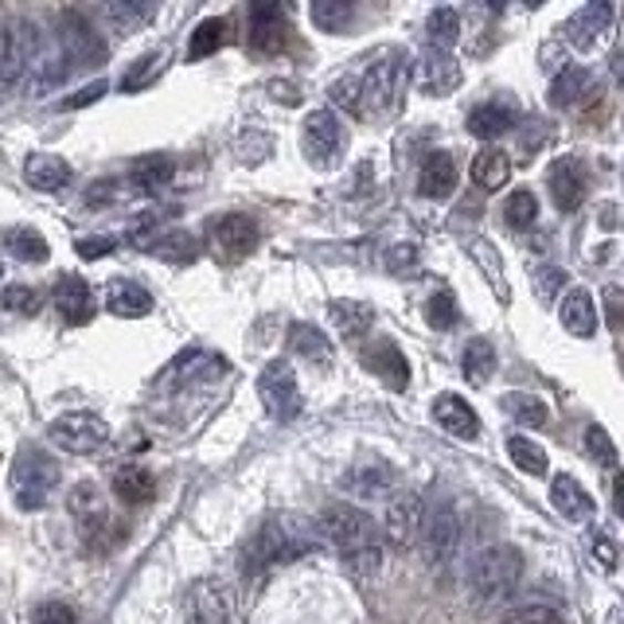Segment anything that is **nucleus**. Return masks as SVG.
I'll use <instances>...</instances> for the list:
<instances>
[{
    "instance_id": "7c9ffc66",
    "label": "nucleus",
    "mask_w": 624,
    "mask_h": 624,
    "mask_svg": "<svg viewBox=\"0 0 624 624\" xmlns=\"http://www.w3.org/2000/svg\"><path fill=\"white\" fill-rule=\"evenodd\" d=\"M114 496L117 500H125V503H153L156 500V480H153V472L148 468H141V465H125V468H117L114 472Z\"/></svg>"
},
{
    "instance_id": "0eeeda50",
    "label": "nucleus",
    "mask_w": 624,
    "mask_h": 624,
    "mask_svg": "<svg viewBox=\"0 0 624 624\" xmlns=\"http://www.w3.org/2000/svg\"><path fill=\"white\" fill-rule=\"evenodd\" d=\"M48 437H51V445H59V449L71 453V457H94L98 449H106L110 426L91 410H71L51 422Z\"/></svg>"
},
{
    "instance_id": "6e6d98bb",
    "label": "nucleus",
    "mask_w": 624,
    "mask_h": 624,
    "mask_svg": "<svg viewBox=\"0 0 624 624\" xmlns=\"http://www.w3.org/2000/svg\"><path fill=\"white\" fill-rule=\"evenodd\" d=\"M125 239H129L133 247H153L156 242V215H137V219L129 222V230H125Z\"/></svg>"
},
{
    "instance_id": "774afa93",
    "label": "nucleus",
    "mask_w": 624,
    "mask_h": 624,
    "mask_svg": "<svg viewBox=\"0 0 624 624\" xmlns=\"http://www.w3.org/2000/svg\"><path fill=\"white\" fill-rule=\"evenodd\" d=\"M0 273H4V266H0Z\"/></svg>"
},
{
    "instance_id": "6e6552de",
    "label": "nucleus",
    "mask_w": 624,
    "mask_h": 624,
    "mask_svg": "<svg viewBox=\"0 0 624 624\" xmlns=\"http://www.w3.org/2000/svg\"><path fill=\"white\" fill-rule=\"evenodd\" d=\"M301 145H304V156H309L312 165L332 168L347 148V129L340 125V117L332 114V110H312V114L304 117Z\"/></svg>"
},
{
    "instance_id": "f03ea898",
    "label": "nucleus",
    "mask_w": 624,
    "mask_h": 624,
    "mask_svg": "<svg viewBox=\"0 0 624 624\" xmlns=\"http://www.w3.org/2000/svg\"><path fill=\"white\" fill-rule=\"evenodd\" d=\"M321 531L329 542L344 554V562L355 574H378L383 566V534H378L375 519L360 511L355 503H329L321 511Z\"/></svg>"
},
{
    "instance_id": "f8f14e48",
    "label": "nucleus",
    "mask_w": 624,
    "mask_h": 624,
    "mask_svg": "<svg viewBox=\"0 0 624 624\" xmlns=\"http://www.w3.org/2000/svg\"><path fill=\"white\" fill-rule=\"evenodd\" d=\"M247 43L254 55H278V51H285L289 43V20L285 12H281V4H266V0H258V4H250V32H247Z\"/></svg>"
},
{
    "instance_id": "20e7f679",
    "label": "nucleus",
    "mask_w": 624,
    "mask_h": 624,
    "mask_svg": "<svg viewBox=\"0 0 624 624\" xmlns=\"http://www.w3.org/2000/svg\"><path fill=\"white\" fill-rule=\"evenodd\" d=\"M410 55L403 48L378 51L375 59L367 63V71L355 74L363 91V114H391V110L403 102V91L410 83Z\"/></svg>"
},
{
    "instance_id": "39448f33",
    "label": "nucleus",
    "mask_w": 624,
    "mask_h": 624,
    "mask_svg": "<svg viewBox=\"0 0 624 624\" xmlns=\"http://www.w3.org/2000/svg\"><path fill=\"white\" fill-rule=\"evenodd\" d=\"M59 488V465L51 460V453H43L40 445H20L17 460H12V496H17L20 511H40L48 508L51 492Z\"/></svg>"
},
{
    "instance_id": "de8ad7c7",
    "label": "nucleus",
    "mask_w": 624,
    "mask_h": 624,
    "mask_svg": "<svg viewBox=\"0 0 624 624\" xmlns=\"http://www.w3.org/2000/svg\"><path fill=\"white\" fill-rule=\"evenodd\" d=\"M0 304L9 312H17V316H35V312L43 309V293L32 285H9L0 293Z\"/></svg>"
},
{
    "instance_id": "680f3d73",
    "label": "nucleus",
    "mask_w": 624,
    "mask_h": 624,
    "mask_svg": "<svg viewBox=\"0 0 624 624\" xmlns=\"http://www.w3.org/2000/svg\"><path fill=\"white\" fill-rule=\"evenodd\" d=\"M605 304H609V324H613L616 332L624 329V293L616 285L605 289Z\"/></svg>"
},
{
    "instance_id": "f3484780",
    "label": "nucleus",
    "mask_w": 624,
    "mask_h": 624,
    "mask_svg": "<svg viewBox=\"0 0 624 624\" xmlns=\"http://www.w3.org/2000/svg\"><path fill=\"white\" fill-rule=\"evenodd\" d=\"M609 24H613V4H609V0H593V4H582V9H578L574 17L566 20L570 48L590 51L593 43H597L601 35L609 32Z\"/></svg>"
},
{
    "instance_id": "79ce46f5",
    "label": "nucleus",
    "mask_w": 624,
    "mask_h": 624,
    "mask_svg": "<svg viewBox=\"0 0 624 624\" xmlns=\"http://www.w3.org/2000/svg\"><path fill=\"white\" fill-rule=\"evenodd\" d=\"M227 43V20L211 17V20H199L196 32H191V43H188V59H204V55H215V51Z\"/></svg>"
},
{
    "instance_id": "5701e85b",
    "label": "nucleus",
    "mask_w": 624,
    "mask_h": 624,
    "mask_svg": "<svg viewBox=\"0 0 624 624\" xmlns=\"http://www.w3.org/2000/svg\"><path fill=\"white\" fill-rule=\"evenodd\" d=\"M457 188V160L449 153H429L418 173V191L426 199H449Z\"/></svg>"
},
{
    "instance_id": "f257e3e1",
    "label": "nucleus",
    "mask_w": 624,
    "mask_h": 624,
    "mask_svg": "<svg viewBox=\"0 0 624 624\" xmlns=\"http://www.w3.org/2000/svg\"><path fill=\"white\" fill-rule=\"evenodd\" d=\"M316 547H321L316 531H309L304 519L270 516L247 542H242L239 562L247 574H266V570H273V566H289V562L304 559V554H312Z\"/></svg>"
},
{
    "instance_id": "4be33fe9",
    "label": "nucleus",
    "mask_w": 624,
    "mask_h": 624,
    "mask_svg": "<svg viewBox=\"0 0 624 624\" xmlns=\"http://www.w3.org/2000/svg\"><path fill=\"white\" fill-rule=\"evenodd\" d=\"M55 309L63 312L66 324H86L94 316V297H91V285H86L83 278H59L55 285Z\"/></svg>"
},
{
    "instance_id": "72a5a7b5",
    "label": "nucleus",
    "mask_w": 624,
    "mask_h": 624,
    "mask_svg": "<svg viewBox=\"0 0 624 624\" xmlns=\"http://www.w3.org/2000/svg\"><path fill=\"white\" fill-rule=\"evenodd\" d=\"M590 94V71L585 66H562L551 83V106L570 110Z\"/></svg>"
},
{
    "instance_id": "58836bf2",
    "label": "nucleus",
    "mask_w": 624,
    "mask_h": 624,
    "mask_svg": "<svg viewBox=\"0 0 624 624\" xmlns=\"http://www.w3.org/2000/svg\"><path fill=\"white\" fill-rule=\"evenodd\" d=\"M4 247H9V250H12V258H20V262H48V254H51L48 239H43L40 230H32V227H17V230H9V239H4Z\"/></svg>"
},
{
    "instance_id": "e433bc0d",
    "label": "nucleus",
    "mask_w": 624,
    "mask_h": 624,
    "mask_svg": "<svg viewBox=\"0 0 624 624\" xmlns=\"http://www.w3.org/2000/svg\"><path fill=\"white\" fill-rule=\"evenodd\" d=\"M460 40V17L457 9H434L426 20V43L429 51H445L449 55L453 48H457Z\"/></svg>"
},
{
    "instance_id": "1a4fd4ad",
    "label": "nucleus",
    "mask_w": 624,
    "mask_h": 624,
    "mask_svg": "<svg viewBox=\"0 0 624 624\" xmlns=\"http://www.w3.org/2000/svg\"><path fill=\"white\" fill-rule=\"evenodd\" d=\"M258 395L273 422H293L301 414V386L285 360H270L258 375Z\"/></svg>"
},
{
    "instance_id": "69168bd1",
    "label": "nucleus",
    "mask_w": 624,
    "mask_h": 624,
    "mask_svg": "<svg viewBox=\"0 0 624 624\" xmlns=\"http://www.w3.org/2000/svg\"><path fill=\"white\" fill-rule=\"evenodd\" d=\"M613 508H616V516L624 519V472L613 477Z\"/></svg>"
},
{
    "instance_id": "bb28decb",
    "label": "nucleus",
    "mask_w": 624,
    "mask_h": 624,
    "mask_svg": "<svg viewBox=\"0 0 624 624\" xmlns=\"http://www.w3.org/2000/svg\"><path fill=\"white\" fill-rule=\"evenodd\" d=\"M516 125V106L508 102H480L472 114H468V133L480 141H496Z\"/></svg>"
},
{
    "instance_id": "8fccbe9b",
    "label": "nucleus",
    "mask_w": 624,
    "mask_h": 624,
    "mask_svg": "<svg viewBox=\"0 0 624 624\" xmlns=\"http://www.w3.org/2000/svg\"><path fill=\"white\" fill-rule=\"evenodd\" d=\"M585 449H590V457L597 460L601 468H616V445H613V437H609L601 426L585 429Z\"/></svg>"
},
{
    "instance_id": "a19ab883",
    "label": "nucleus",
    "mask_w": 624,
    "mask_h": 624,
    "mask_svg": "<svg viewBox=\"0 0 624 624\" xmlns=\"http://www.w3.org/2000/svg\"><path fill=\"white\" fill-rule=\"evenodd\" d=\"M309 12H312V24L324 28V32H344V28L355 20L352 0H316Z\"/></svg>"
},
{
    "instance_id": "ea45409f",
    "label": "nucleus",
    "mask_w": 624,
    "mask_h": 624,
    "mask_svg": "<svg viewBox=\"0 0 624 624\" xmlns=\"http://www.w3.org/2000/svg\"><path fill=\"white\" fill-rule=\"evenodd\" d=\"M503 410L511 414V418L519 422V426L527 429H539L547 426V403L534 395H523V391H511V395H503Z\"/></svg>"
},
{
    "instance_id": "a878e982",
    "label": "nucleus",
    "mask_w": 624,
    "mask_h": 624,
    "mask_svg": "<svg viewBox=\"0 0 624 624\" xmlns=\"http://www.w3.org/2000/svg\"><path fill=\"white\" fill-rule=\"evenodd\" d=\"M559 316H562V329L578 340H590L597 332V304H593V297L585 289H574V293L562 297Z\"/></svg>"
},
{
    "instance_id": "4c0bfd02",
    "label": "nucleus",
    "mask_w": 624,
    "mask_h": 624,
    "mask_svg": "<svg viewBox=\"0 0 624 624\" xmlns=\"http://www.w3.org/2000/svg\"><path fill=\"white\" fill-rule=\"evenodd\" d=\"M508 457L527 477H547V468H551L547 449H542L539 441H531V437H508Z\"/></svg>"
},
{
    "instance_id": "ddd939ff",
    "label": "nucleus",
    "mask_w": 624,
    "mask_h": 624,
    "mask_svg": "<svg viewBox=\"0 0 624 624\" xmlns=\"http://www.w3.org/2000/svg\"><path fill=\"white\" fill-rule=\"evenodd\" d=\"M422 542H426V559L434 562V566L453 562V554H457V547H460V519L449 503H441V508H434L426 516V523H422Z\"/></svg>"
},
{
    "instance_id": "a18cd8bd",
    "label": "nucleus",
    "mask_w": 624,
    "mask_h": 624,
    "mask_svg": "<svg viewBox=\"0 0 624 624\" xmlns=\"http://www.w3.org/2000/svg\"><path fill=\"white\" fill-rule=\"evenodd\" d=\"M102 17H106L117 32H133L137 24L153 20V9H148V4H133V0H114V4H102Z\"/></svg>"
},
{
    "instance_id": "cd10ccee",
    "label": "nucleus",
    "mask_w": 624,
    "mask_h": 624,
    "mask_svg": "<svg viewBox=\"0 0 624 624\" xmlns=\"http://www.w3.org/2000/svg\"><path fill=\"white\" fill-rule=\"evenodd\" d=\"M285 340H289V352H297L304 363H316V367H329L332 363V340L316 324H304V321L289 324Z\"/></svg>"
},
{
    "instance_id": "c03bdc74",
    "label": "nucleus",
    "mask_w": 624,
    "mask_h": 624,
    "mask_svg": "<svg viewBox=\"0 0 624 624\" xmlns=\"http://www.w3.org/2000/svg\"><path fill=\"white\" fill-rule=\"evenodd\" d=\"M503 219L516 230L534 227V219H539V199H534V191H527V188L511 191V196L503 199Z\"/></svg>"
},
{
    "instance_id": "e2e57ef3",
    "label": "nucleus",
    "mask_w": 624,
    "mask_h": 624,
    "mask_svg": "<svg viewBox=\"0 0 624 624\" xmlns=\"http://www.w3.org/2000/svg\"><path fill=\"white\" fill-rule=\"evenodd\" d=\"M102 94H106V83H94V86H86L83 94H74V98L59 102V106H63V110H79V106H91V102H98Z\"/></svg>"
},
{
    "instance_id": "b1692460",
    "label": "nucleus",
    "mask_w": 624,
    "mask_h": 624,
    "mask_svg": "<svg viewBox=\"0 0 624 624\" xmlns=\"http://www.w3.org/2000/svg\"><path fill=\"white\" fill-rule=\"evenodd\" d=\"M106 309L114 312V316H125V321H137V316L153 312V297H148V289L137 285V281L117 278V281H110Z\"/></svg>"
},
{
    "instance_id": "49530a36",
    "label": "nucleus",
    "mask_w": 624,
    "mask_h": 624,
    "mask_svg": "<svg viewBox=\"0 0 624 624\" xmlns=\"http://www.w3.org/2000/svg\"><path fill=\"white\" fill-rule=\"evenodd\" d=\"M329 94H332V106L344 110L347 117H367V114H363V91H360V79H355V74L336 79Z\"/></svg>"
},
{
    "instance_id": "393cba45",
    "label": "nucleus",
    "mask_w": 624,
    "mask_h": 624,
    "mask_svg": "<svg viewBox=\"0 0 624 624\" xmlns=\"http://www.w3.org/2000/svg\"><path fill=\"white\" fill-rule=\"evenodd\" d=\"M184 621L188 624H230L222 593L207 582H196L188 593V605H184Z\"/></svg>"
},
{
    "instance_id": "6ab92c4d",
    "label": "nucleus",
    "mask_w": 624,
    "mask_h": 624,
    "mask_svg": "<svg viewBox=\"0 0 624 624\" xmlns=\"http://www.w3.org/2000/svg\"><path fill=\"white\" fill-rule=\"evenodd\" d=\"M395 472L383 465H360L340 480V488L355 500H386V496H395Z\"/></svg>"
},
{
    "instance_id": "09e8293b",
    "label": "nucleus",
    "mask_w": 624,
    "mask_h": 624,
    "mask_svg": "<svg viewBox=\"0 0 624 624\" xmlns=\"http://www.w3.org/2000/svg\"><path fill=\"white\" fill-rule=\"evenodd\" d=\"M426 321L434 324L437 332H445V329H453V324H457V297H453L449 289H437V293L429 297Z\"/></svg>"
},
{
    "instance_id": "412c9836",
    "label": "nucleus",
    "mask_w": 624,
    "mask_h": 624,
    "mask_svg": "<svg viewBox=\"0 0 624 624\" xmlns=\"http://www.w3.org/2000/svg\"><path fill=\"white\" fill-rule=\"evenodd\" d=\"M551 503L562 519H570V523H585V519L593 516V496L585 492L570 472H562V477L551 480Z\"/></svg>"
},
{
    "instance_id": "5fc2aeb1",
    "label": "nucleus",
    "mask_w": 624,
    "mask_h": 624,
    "mask_svg": "<svg viewBox=\"0 0 624 624\" xmlns=\"http://www.w3.org/2000/svg\"><path fill=\"white\" fill-rule=\"evenodd\" d=\"M32 624H79V616H74V609L63 605V601H43L32 613Z\"/></svg>"
},
{
    "instance_id": "9b49d317",
    "label": "nucleus",
    "mask_w": 624,
    "mask_h": 624,
    "mask_svg": "<svg viewBox=\"0 0 624 624\" xmlns=\"http://www.w3.org/2000/svg\"><path fill=\"white\" fill-rule=\"evenodd\" d=\"M422 523H426V503H422L418 492L391 496L386 516H383V534L391 547H398V551L414 547V542L422 539Z\"/></svg>"
},
{
    "instance_id": "37998d69",
    "label": "nucleus",
    "mask_w": 624,
    "mask_h": 624,
    "mask_svg": "<svg viewBox=\"0 0 624 624\" xmlns=\"http://www.w3.org/2000/svg\"><path fill=\"white\" fill-rule=\"evenodd\" d=\"M148 250H153L156 258H165V262H180V266H188V262H196V258H199V242L191 239L188 230L165 235V239H156Z\"/></svg>"
},
{
    "instance_id": "f704fd0d",
    "label": "nucleus",
    "mask_w": 624,
    "mask_h": 624,
    "mask_svg": "<svg viewBox=\"0 0 624 624\" xmlns=\"http://www.w3.org/2000/svg\"><path fill=\"white\" fill-rule=\"evenodd\" d=\"M460 367H465V378L472 386H485L488 378L496 375V347L492 340L477 336V340H468L465 355H460Z\"/></svg>"
},
{
    "instance_id": "9d476101",
    "label": "nucleus",
    "mask_w": 624,
    "mask_h": 624,
    "mask_svg": "<svg viewBox=\"0 0 624 624\" xmlns=\"http://www.w3.org/2000/svg\"><path fill=\"white\" fill-rule=\"evenodd\" d=\"M59 51L71 66H98L106 63V40L91 28L83 12H63L59 20Z\"/></svg>"
},
{
    "instance_id": "4468645a",
    "label": "nucleus",
    "mask_w": 624,
    "mask_h": 624,
    "mask_svg": "<svg viewBox=\"0 0 624 624\" xmlns=\"http://www.w3.org/2000/svg\"><path fill=\"white\" fill-rule=\"evenodd\" d=\"M547 188H551V199L562 215H574L585 204L590 180H585V168L578 165L574 156H559L551 165V173H547Z\"/></svg>"
},
{
    "instance_id": "603ef678",
    "label": "nucleus",
    "mask_w": 624,
    "mask_h": 624,
    "mask_svg": "<svg viewBox=\"0 0 624 624\" xmlns=\"http://www.w3.org/2000/svg\"><path fill=\"white\" fill-rule=\"evenodd\" d=\"M156 71H160V51H153V55H145V59L133 63V71L122 79V91H141L145 83H153Z\"/></svg>"
},
{
    "instance_id": "338daca9",
    "label": "nucleus",
    "mask_w": 624,
    "mask_h": 624,
    "mask_svg": "<svg viewBox=\"0 0 624 624\" xmlns=\"http://www.w3.org/2000/svg\"><path fill=\"white\" fill-rule=\"evenodd\" d=\"M613 74H616V83H624V51L613 55Z\"/></svg>"
},
{
    "instance_id": "bf43d9fd",
    "label": "nucleus",
    "mask_w": 624,
    "mask_h": 624,
    "mask_svg": "<svg viewBox=\"0 0 624 624\" xmlns=\"http://www.w3.org/2000/svg\"><path fill=\"white\" fill-rule=\"evenodd\" d=\"M114 247H117L114 239H79V242H74V250H79V258H86V262H94V258H106Z\"/></svg>"
},
{
    "instance_id": "3c124183",
    "label": "nucleus",
    "mask_w": 624,
    "mask_h": 624,
    "mask_svg": "<svg viewBox=\"0 0 624 624\" xmlns=\"http://www.w3.org/2000/svg\"><path fill=\"white\" fill-rule=\"evenodd\" d=\"M472 258H477V262H480V270H485L488 278H492V289H496V293H500V301H511L508 285H503V266L492 258V247L477 239V242H472Z\"/></svg>"
},
{
    "instance_id": "2f4dec72",
    "label": "nucleus",
    "mask_w": 624,
    "mask_h": 624,
    "mask_svg": "<svg viewBox=\"0 0 624 624\" xmlns=\"http://www.w3.org/2000/svg\"><path fill=\"white\" fill-rule=\"evenodd\" d=\"M66 508H71V516L79 519V527H83V531H91V527H98V523H106V519H110L106 500H102L98 485H91V480L71 488V500H66Z\"/></svg>"
},
{
    "instance_id": "13d9d810",
    "label": "nucleus",
    "mask_w": 624,
    "mask_h": 624,
    "mask_svg": "<svg viewBox=\"0 0 624 624\" xmlns=\"http://www.w3.org/2000/svg\"><path fill=\"white\" fill-rule=\"evenodd\" d=\"M386 266L395 273H406L418 266V247H410V242H403V247H391V254H386Z\"/></svg>"
},
{
    "instance_id": "c756f323",
    "label": "nucleus",
    "mask_w": 624,
    "mask_h": 624,
    "mask_svg": "<svg viewBox=\"0 0 624 624\" xmlns=\"http://www.w3.org/2000/svg\"><path fill=\"white\" fill-rule=\"evenodd\" d=\"M511 180V156L503 148H480L472 156V184L480 191H500Z\"/></svg>"
},
{
    "instance_id": "4d7b16f0",
    "label": "nucleus",
    "mask_w": 624,
    "mask_h": 624,
    "mask_svg": "<svg viewBox=\"0 0 624 624\" xmlns=\"http://www.w3.org/2000/svg\"><path fill=\"white\" fill-rule=\"evenodd\" d=\"M566 270H559V266H547V270H539V297L547 304L554 301V297H559V289L566 285Z\"/></svg>"
},
{
    "instance_id": "2eb2a0df",
    "label": "nucleus",
    "mask_w": 624,
    "mask_h": 624,
    "mask_svg": "<svg viewBox=\"0 0 624 624\" xmlns=\"http://www.w3.org/2000/svg\"><path fill=\"white\" fill-rule=\"evenodd\" d=\"M363 367L371 371V375L383 378L391 391H406L410 386V363H406L403 347L391 344V340H375V344H367L360 352Z\"/></svg>"
},
{
    "instance_id": "052dcab7",
    "label": "nucleus",
    "mask_w": 624,
    "mask_h": 624,
    "mask_svg": "<svg viewBox=\"0 0 624 624\" xmlns=\"http://www.w3.org/2000/svg\"><path fill=\"white\" fill-rule=\"evenodd\" d=\"M117 199V180H94L91 191H86V207H102Z\"/></svg>"
},
{
    "instance_id": "c85d7f7f",
    "label": "nucleus",
    "mask_w": 624,
    "mask_h": 624,
    "mask_svg": "<svg viewBox=\"0 0 624 624\" xmlns=\"http://www.w3.org/2000/svg\"><path fill=\"white\" fill-rule=\"evenodd\" d=\"M24 180L32 184L35 191H63L66 184H71V165H66L63 156L35 153V156H28Z\"/></svg>"
},
{
    "instance_id": "aec40b11",
    "label": "nucleus",
    "mask_w": 624,
    "mask_h": 624,
    "mask_svg": "<svg viewBox=\"0 0 624 624\" xmlns=\"http://www.w3.org/2000/svg\"><path fill=\"white\" fill-rule=\"evenodd\" d=\"M418 86L426 94H434V98H445V94L460 86V66L445 51H426L418 63Z\"/></svg>"
},
{
    "instance_id": "473e14b6",
    "label": "nucleus",
    "mask_w": 624,
    "mask_h": 624,
    "mask_svg": "<svg viewBox=\"0 0 624 624\" xmlns=\"http://www.w3.org/2000/svg\"><path fill=\"white\" fill-rule=\"evenodd\" d=\"M329 312H332V324H336V332L344 340H363L371 332V324H375V312L363 301H332Z\"/></svg>"
},
{
    "instance_id": "864d4df0",
    "label": "nucleus",
    "mask_w": 624,
    "mask_h": 624,
    "mask_svg": "<svg viewBox=\"0 0 624 624\" xmlns=\"http://www.w3.org/2000/svg\"><path fill=\"white\" fill-rule=\"evenodd\" d=\"M503 624H566V621H562V613L551 605H527V609H516Z\"/></svg>"
},
{
    "instance_id": "c9c22d12",
    "label": "nucleus",
    "mask_w": 624,
    "mask_h": 624,
    "mask_svg": "<svg viewBox=\"0 0 624 624\" xmlns=\"http://www.w3.org/2000/svg\"><path fill=\"white\" fill-rule=\"evenodd\" d=\"M176 176V160L165 153H153V156H141L137 165H133V184L145 191H160L168 188Z\"/></svg>"
},
{
    "instance_id": "0e129e2a",
    "label": "nucleus",
    "mask_w": 624,
    "mask_h": 624,
    "mask_svg": "<svg viewBox=\"0 0 624 624\" xmlns=\"http://www.w3.org/2000/svg\"><path fill=\"white\" fill-rule=\"evenodd\" d=\"M593 551H597V562L605 570H616V547L605 539V534H593Z\"/></svg>"
},
{
    "instance_id": "423d86ee",
    "label": "nucleus",
    "mask_w": 624,
    "mask_h": 624,
    "mask_svg": "<svg viewBox=\"0 0 624 624\" xmlns=\"http://www.w3.org/2000/svg\"><path fill=\"white\" fill-rule=\"evenodd\" d=\"M43 35L32 20H9L0 24V86H17L32 71Z\"/></svg>"
},
{
    "instance_id": "7ed1b4c3",
    "label": "nucleus",
    "mask_w": 624,
    "mask_h": 624,
    "mask_svg": "<svg viewBox=\"0 0 624 624\" xmlns=\"http://www.w3.org/2000/svg\"><path fill=\"white\" fill-rule=\"evenodd\" d=\"M519 582H523V554L508 542L480 551L468 566V593L477 597V605H500L519 590Z\"/></svg>"
},
{
    "instance_id": "dca6fc26",
    "label": "nucleus",
    "mask_w": 624,
    "mask_h": 624,
    "mask_svg": "<svg viewBox=\"0 0 624 624\" xmlns=\"http://www.w3.org/2000/svg\"><path fill=\"white\" fill-rule=\"evenodd\" d=\"M211 239L215 247L222 250V258H247L250 250L258 247V239H262V230H258V222L250 219V215H219L211 227Z\"/></svg>"
},
{
    "instance_id": "a211bd4d",
    "label": "nucleus",
    "mask_w": 624,
    "mask_h": 624,
    "mask_svg": "<svg viewBox=\"0 0 624 624\" xmlns=\"http://www.w3.org/2000/svg\"><path fill=\"white\" fill-rule=\"evenodd\" d=\"M434 422L445 429V434L460 437V441H477V437H480L477 410L468 406V398L453 395V391H445V395L434 398Z\"/></svg>"
}]
</instances>
